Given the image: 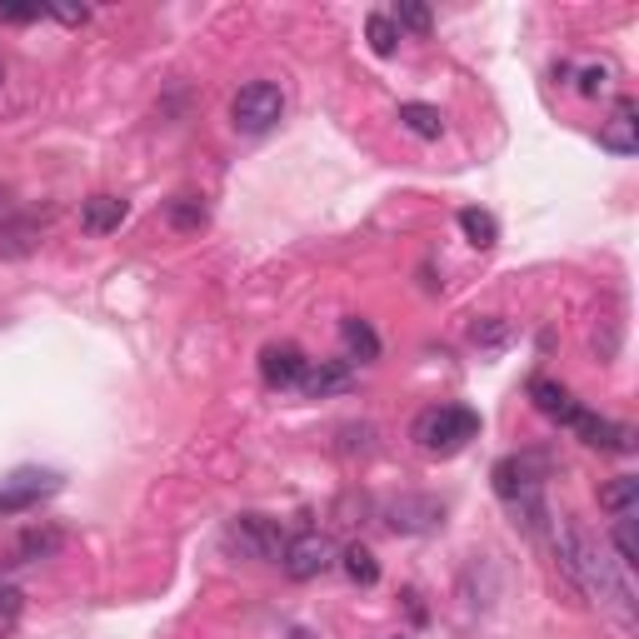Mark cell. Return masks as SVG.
<instances>
[{"mask_svg": "<svg viewBox=\"0 0 639 639\" xmlns=\"http://www.w3.org/2000/svg\"><path fill=\"white\" fill-rule=\"evenodd\" d=\"M30 245H36V225H6L0 230V250H10V255H26Z\"/></svg>", "mask_w": 639, "mask_h": 639, "instance_id": "cell-27", "label": "cell"}, {"mask_svg": "<svg viewBox=\"0 0 639 639\" xmlns=\"http://www.w3.org/2000/svg\"><path fill=\"white\" fill-rule=\"evenodd\" d=\"M55 489H60L55 469H16L10 479H0V515H26V509H36Z\"/></svg>", "mask_w": 639, "mask_h": 639, "instance_id": "cell-8", "label": "cell"}, {"mask_svg": "<svg viewBox=\"0 0 639 639\" xmlns=\"http://www.w3.org/2000/svg\"><path fill=\"white\" fill-rule=\"evenodd\" d=\"M469 339H475V345H485V349H495V345H505V339H509V325H505V320H475Z\"/></svg>", "mask_w": 639, "mask_h": 639, "instance_id": "cell-26", "label": "cell"}, {"mask_svg": "<svg viewBox=\"0 0 639 639\" xmlns=\"http://www.w3.org/2000/svg\"><path fill=\"white\" fill-rule=\"evenodd\" d=\"M529 399H535V409H539V415H549L555 425L569 415V409H575V395H569L559 379H545V375L529 379Z\"/></svg>", "mask_w": 639, "mask_h": 639, "instance_id": "cell-16", "label": "cell"}, {"mask_svg": "<svg viewBox=\"0 0 639 639\" xmlns=\"http://www.w3.org/2000/svg\"><path fill=\"white\" fill-rule=\"evenodd\" d=\"M310 355L300 345H290V339H280V345H265L260 349V375H265L270 389H300V375H305Z\"/></svg>", "mask_w": 639, "mask_h": 639, "instance_id": "cell-10", "label": "cell"}, {"mask_svg": "<svg viewBox=\"0 0 639 639\" xmlns=\"http://www.w3.org/2000/svg\"><path fill=\"white\" fill-rule=\"evenodd\" d=\"M399 125H405L409 135H419V140L445 135V115H439V105H425V100H405V105H399Z\"/></svg>", "mask_w": 639, "mask_h": 639, "instance_id": "cell-17", "label": "cell"}, {"mask_svg": "<svg viewBox=\"0 0 639 639\" xmlns=\"http://www.w3.org/2000/svg\"><path fill=\"white\" fill-rule=\"evenodd\" d=\"M210 220V210H205V200L200 195H175L165 205V225L170 230H180V235H190V230H200Z\"/></svg>", "mask_w": 639, "mask_h": 639, "instance_id": "cell-19", "label": "cell"}, {"mask_svg": "<svg viewBox=\"0 0 639 639\" xmlns=\"http://www.w3.org/2000/svg\"><path fill=\"white\" fill-rule=\"evenodd\" d=\"M225 545L240 549L245 559H280V549H285V529H280L270 515H235L225 525Z\"/></svg>", "mask_w": 639, "mask_h": 639, "instance_id": "cell-7", "label": "cell"}, {"mask_svg": "<svg viewBox=\"0 0 639 639\" xmlns=\"http://www.w3.org/2000/svg\"><path fill=\"white\" fill-rule=\"evenodd\" d=\"M615 549H619V565L625 569H635L639 565V545H635V509L629 515H615Z\"/></svg>", "mask_w": 639, "mask_h": 639, "instance_id": "cell-24", "label": "cell"}, {"mask_svg": "<svg viewBox=\"0 0 639 639\" xmlns=\"http://www.w3.org/2000/svg\"><path fill=\"white\" fill-rule=\"evenodd\" d=\"M635 115H639V105L625 95L615 105V115L599 125V145H605L609 155H635V150H639V120Z\"/></svg>", "mask_w": 639, "mask_h": 639, "instance_id": "cell-12", "label": "cell"}, {"mask_svg": "<svg viewBox=\"0 0 639 639\" xmlns=\"http://www.w3.org/2000/svg\"><path fill=\"white\" fill-rule=\"evenodd\" d=\"M45 16L65 20V26H85V16H90V10H85V6H45Z\"/></svg>", "mask_w": 639, "mask_h": 639, "instance_id": "cell-30", "label": "cell"}, {"mask_svg": "<svg viewBox=\"0 0 639 639\" xmlns=\"http://www.w3.org/2000/svg\"><path fill=\"white\" fill-rule=\"evenodd\" d=\"M65 549V535L55 525H36L16 539V565H36V559H55Z\"/></svg>", "mask_w": 639, "mask_h": 639, "instance_id": "cell-15", "label": "cell"}, {"mask_svg": "<svg viewBox=\"0 0 639 639\" xmlns=\"http://www.w3.org/2000/svg\"><path fill=\"white\" fill-rule=\"evenodd\" d=\"M389 639H409V635H389Z\"/></svg>", "mask_w": 639, "mask_h": 639, "instance_id": "cell-32", "label": "cell"}, {"mask_svg": "<svg viewBox=\"0 0 639 639\" xmlns=\"http://www.w3.org/2000/svg\"><path fill=\"white\" fill-rule=\"evenodd\" d=\"M339 559L335 539L320 535V529H305V535H290L285 549H280V565H285L290 579H320L329 565Z\"/></svg>", "mask_w": 639, "mask_h": 639, "instance_id": "cell-5", "label": "cell"}, {"mask_svg": "<svg viewBox=\"0 0 639 639\" xmlns=\"http://www.w3.org/2000/svg\"><path fill=\"white\" fill-rule=\"evenodd\" d=\"M280 115H285V95H280L275 80H250L230 100V120H235L240 135H265V130L280 125Z\"/></svg>", "mask_w": 639, "mask_h": 639, "instance_id": "cell-4", "label": "cell"}, {"mask_svg": "<svg viewBox=\"0 0 639 639\" xmlns=\"http://www.w3.org/2000/svg\"><path fill=\"white\" fill-rule=\"evenodd\" d=\"M365 40H369V50H375V55H395V40H399L395 20H389L385 10H375V16L365 20Z\"/></svg>", "mask_w": 639, "mask_h": 639, "instance_id": "cell-22", "label": "cell"}, {"mask_svg": "<svg viewBox=\"0 0 639 639\" xmlns=\"http://www.w3.org/2000/svg\"><path fill=\"white\" fill-rule=\"evenodd\" d=\"M559 425L575 429L589 449H605V455H635V429L615 425V419H605V415H595V409H585L579 399H575V409H569Z\"/></svg>", "mask_w": 639, "mask_h": 639, "instance_id": "cell-6", "label": "cell"}, {"mask_svg": "<svg viewBox=\"0 0 639 639\" xmlns=\"http://www.w3.org/2000/svg\"><path fill=\"white\" fill-rule=\"evenodd\" d=\"M605 90H609V65H585V70H579V95L595 100V95H605Z\"/></svg>", "mask_w": 639, "mask_h": 639, "instance_id": "cell-28", "label": "cell"}, {"mask_svg": "<svg viewBox=\"0 0 639 639\" xmlns=\"http://www.w3.org/2000/svg\"><path fill=\"white\" fill-rule=\"evenodd\" d=\"M459 230H465V240L475 250H489L499 240V225H495V215L489 210H479V205H465L459 210Z\"/></svg>", "mask_w": 639, "mask_h": 639, "instance_id": "cell-20", "label": "cell"}, {"mask_svg": "<svg viewBox=\"0 0 639 639\" xmlns=\"http://www.w3.org/2000/svg\"><path fill=\"white\" fill-rule=\"evenodd\" d=\"M389 20H395V30H415V36H429V26H435L429 6H419V0H399V6L389 10Z\"/></svg>", "mask_w": 639, "mask_h": 639, "instance_id": "cell-23", "label": "cell"}, {"mask_svg": "<svg viewBox=\"0 0 639 639\" xmlns=\"http://www.w3.org/2000/svg\"><path fill=\"white\" fill-rule=\"evenodd\" d=\"M130 215V205L120 195H90L85 205H80V230L85 235H110V230H120Z\"/></svg>", "mask_w": 639, "mask_h": 639, "instance_id": "cell-13", "label": "cell"}, {"mask_svg": "<svg viewBox=\"0 0 639 639\" xmlns=\"http://www.w3.org/2000/svg\"><path fill=\"white\" fill-rule=\"evenodd\" d=\"M339 339H345V349H349V365H375L379 359V335L369 320L345 315L339 320Z\"/></svg>", "mask_w": 639, "mask_h": 639, "instance_id": "cell-14", "label": "cell"}, {"mask_svg": "<svg viewBox=\"0 0 639 639\" xmlns=\"http://www.w3.org/2000/svg\"><path fill=\"white\" fill-rule=\"evenodd\" d=\"M545 475H549V465H545V455H505L495 465V495L505 499L515 515H525V525H539L545 519Z\"/></svg>", "mask_w": 639, "mask_h": 639, "instance_id": "cell-2", "label": "cell"}, {"mask_svg": "<svg viewBox=\"0 0 639 639\" xmlns=\"http://www.w3.org/2000/svg\"><path fill=\"white\" fill-rule=\"evenodd\" d=\"M635 505H639V479L635 475H619V479H609V485L599 489V509H609V515H629Z\"/></svg>", "mask_w": 639, "mask_h": 639, "instance_id": "cell-21", "label": "cell"}, {"mask_svg": "<svg viewBox=\"0 0 639 639\" xmlns=\"http://www.w3.org/2000/svg\"><path fill=\"white\" fill-rule=\"evenodd\" d=\"M559 569H565L585 595H595L599 605H615L619 619H635V609H629V585L599 565V555H595V545H589L585 529H575V525L559 529Z\"/></svg>", "mask_w": 639, "mask_h": 639, "instance_id": "cell-1", "label": "cell"}, {"mask_svg": "<svg viewBox=\"0 0 639 639\" xmlns=\"http://www.w3.org/2000/svg\"><path fill=\"white\" fill-rule=\"evenodd\" d=\"M355 385V365L349 359H310L305 375H300V389L310 399H325V395H345Z\"/></svg>", "mask_w": 639, "mask_h": 639, "instance_id": "cell-11", "label": "cell"}, {"mask_svg": "<svg viewBox=\"0 0 639 639\" xmlns=\"http://www.w3.org/2000/svg\"><path fill=\"white\" fill-rule=\"evenodd\" d=\"M45 16V6H16V0H0V20L6 26H30V20Z\"/></svg>", "mask_w": 639, "mask_h": 639, "instance_id": "cell-29", "label": "cell"}, {"mask_svg": "<svg viewBox=\"0 0 639 639\" xmlns=\"http://www.w3.org/2000/svg\"><path fill=\"white\" fill-rule=\"evenodd\" d=\"M385 525L395 535H429V529L445 525V505L435 495H405L395 505H385Z\"/></svg>", "mask_w": 639, "mask_h": 639, "instance_id": "cell-9", "label": "cell"}, {"mask_svg": "<svg viewBox=\"0 0 639 639\" xmlns=\"http://www.w3.org/2000/svg\"><path fill=\"white\" fill-rule=\"evenodd\" d=\"M475 435H479V415L469 405H429V409H419V419L409 425V439H415L425 455H459Z\"/></svg>", "mask_w": 639, "mask_h": 639, "instance_id": "cell-3", "label": "cell"}, {"mask_svg": "<svg viewBox=\"0 0 639 639\" xmlns=\"http://www.w3.org/2000/svg\"><path fill=\"white\" fill-rule=\"evenodd\" d=\"M20 609H26V595H20L16 585H6V579H0V635H10V629H16Z\"/></svg>", "mask_w": 639, "mask_h": 639, "instance_id": "cell-25", "label": "cell"}, {"mask_svg": "<svg viewBox=\"0 0 639 639\" xmlns=\"http://www.w3.org/2000/svg\"><path fill=\"white\" fill-rule=\"evenodd\" d=\"M339 569H345L349 585H359V589H369L379 579V559H375V549H369V545H345V549H339Z\"/></svg>", "mask_w": 639, "mask_h": 639, "instance_id": "cell-18", "label": "cell"}, {"mask_svg": "<svg viewBox=\"0 0 639 639\" xmlns=\"http://www.w3.org/2000/svg\"><path fill=\"white\" fill-rule=\"evenodd\" d=\"M0 85H6V60H0Z\"/></svg>", "mask_w": 639, "mask_h": 639, "instance_id": "cell-31", "label": "cell"}]
</instances>
